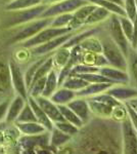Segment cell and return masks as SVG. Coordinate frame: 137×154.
Listing matches in <instances>:
<instances>
[{
    "label": "cell",
    "mask_w": 137,
    "mask_h": 154,
    "mask_svg": "<svg viewBox=\"0 0 137 154\" xmlns=\"http://www.w3.org/2000/svg\"><path fill=\"white\" fill-rule=\"evenodd\" d=\"M48 6V4L41 3L31 8L27 9H19V11H8V16L2 22L3 28H12V27H19L28 22L33 21L41 17L43 11Z\"/></svg>",
    "instance_id": "1"
},
{
    "label": "cell",
    "mask_w": 137,
    "mask_h": 154,
    "mask_svg": "<svg viewBox=\"0 0 137 154\" xmlns=\"http://www.w3.org/2000/svg\"><path fill=\"white\" fill-rule=\"evenodd\" d=\"M51 21L52 18H38L24 25H21V26H19V32L12 35L11 38L7 40L6 44L10 45V44L14 43H21V42L31 38L34 35H36L39 31H41L42 29L49 26Z\"/></svg>",
    "instance_id": "2"
},
{
    "label": "cell",
    "mask_w": 137,
    "mask_h": 154,
    "mask_svg": "<svg viewBox=\"0 0 137 154\" xmlns=\"http://www.w3.org/2000/svg\"><path fill=\"white\" fill-rule=\"evenodd\" d=\"M100 41H101V45H103V51H101V54L106 58L109 65L127 71V66H128L127 57L121 51V48L112 40L111 37L109 38V37L103 38L100 39Z\"/></svg>",
    "instance_id": "3"
},
{
    "label": "cell",
    "mask_w": 137,
    "mask_h": 154,
    "mask_svg": "<svg viewBox=\"0 0 137 154\" xmlns=\"http://www.w3.org/2000/svg\"><path fill=\"white\" fill-rule=\"evenodd\" d=\"M71 31H74L71 27H64V28H55V27L47 26L41 31H39L36 35H34L31 38L27 39L23 42H21V45L25 48H32L34 46L40 45L42 43L51 40L57 36L64 35L66 33H69Z\"/></svg>",
    "instance_id": "4"
},
{
    "label": "cell",
    "mask_w": 137,
    "mask_h": 154,
    "mask_svg": "<svg viewBox=\"0 0 137 154\" xmlns=\"http://www.w3.org/2000/svg\"><path fill=\"white\" fill-rule=\"evenodd\" d=\"M86 3H89L87 0H61L55 3L48 4L40 18H53L61 14L74 12L76 9Z\"/></svg>",
    "instance_id": "5"
},
{
    "label": "cell",
    "mask_w": 137,
    "mask_h": 154,
    "mask_svg": "<svg viewBox=\"0 0 137 154\" xmlns=\"http://www.w3.org/2000/svg\"><path fill=\"white\" fill-rule=\"evenodd\" d=\"M122 150L126 154H137V131L127 116L121 122Z\"/></svg>",
    "instance_id": "6"
},
{
    "label": "cell",
    "mask_w": 137,
    "mask_h": 154,
    "mask_svg": "<svg viewBox=\"0 0 137 154\" xmlns=\"http://www.w3.org/2000/svg\"><path fill=\"white\" fill-rule=\"evenodd\" d=\"M108 21H109L108 29H109V37H111L112 40L121 48V51H123L124 54L127 57L129 54V51H130V48H131L130 42H129L127 37L125 36V34L122 31L118 16H116V14H111V17L108 19Z\"/></svg>",
    "instance_id": "7"
},
{
    "label": "cell",
    "mask_w": 137,
    "mask_h": 154,
    "mask_svg": "<svg viewBox=\"0 0 137 154\" xmlns=\"http://www.w3.org/2000/svg\"><path fill=\"white\" fill-rule=\"evenodd\" d=\"M76 30L74 31H71L69 33H66L64 35L57 36L55 38L51 39V40L45 42V43H42L40 45H37L32 48V54L33 56H45V54H48L52 53V51H55L57 48L63 46L67 41L69 40L72 37V35L75 33Z\"/></svg>",
    "instance_id": "8"
},
{
    "label": "cell",
    "mask_w": 137,
    "mask_h": 154,
    "mask_svg": "<svg viewBox=\"0 0 137 154\" xmlns=\"http://www.w3.org/2000/svg\"><path fill=\"white\" fill-rule=\"evenodd\" d=\"M9 70H10V77H11V85L13 86L19 96L23 97L25 100L28 99V88H27L26 82H25V77L22 73L19 67L13 60H10L8 64Z\"/></svg>",
    "instance_id": "9"
},
{
    "label": "cell",
    "mask_w": 137,
    "mask_h": 154,
    "mask_svg": "<svg viewBox=\"0 0 137 154\" xmlns=\"http://www.w3.org/2000/svg\"><path fill=\"white\" fill-rule=\"evenodd\" d=\"M98 72L114 84H129V75L126 70L106 65L100 67Z\"/></svg>",
    "instance_id": "10"
},
{
    "label": "cell",
    "mask_w": 137,
    "mask_h": 154,
    "mask_svg": "<svg viewBox=\"0 0 137 154\" xmlns=\"http://www.w3.org/2000/svg\"><path fill=\"white\" fill-rule=\"evenodd\" d=\"M67 106L71 108L75 113L78 115V117L83 121L84 125L89 121L91 117V111L89 107L87 98H82V97H75L72 101H70Z\"/></svg>",
    "instance_id": "11"
},
{
    "label": "cell",
    "mask_w": 137,
    "mask_h": 154,
    "mask_svg": "<svg viewBox=\"0 0 137 154\" xmlns=\"http://www.w3.org/2000/svg\"><path fill=\"white\" fill-rule=\"evenodd\" d=\"M106 93L121 103H126L130 99L137 96V88L129 84H113Z\"/></svg>",
    "instance_id": "12"
},
{
    "label": "cell",
    "mask_w": 137,
    "mask_h": 154,
    "mask_svg": "<svg viewBox=\"0 0 137 154\" xmlns=\"http://www.w3.org/2000/svg\"><path fill=\"white\" fill-rule=\"evenodd\" d=\"M35 100L38 103V105L41 107L42 110L45 112V114L49 117V119L52 122H56V121L64 120V118L61 115V111H59L58 107L56 104H54L49 98H45L43 96H39L35 98Z\"/></svg>",
    "instance_id": "13"
},
{
    "label": "cell",
    "mask_w": 137,
    "mask_h": 154,
    "mask_svg": "<svg viewBox=\"0 0 137 154\" xmlns=\"http://www.w3.org/2000/svg\"><path fill=\"white\" fill-rule=\"evenodd\" d=\"M95 7L96 5L93 3H86L84 5L80 6L78 9H76L73 12V19H72L69 27H71L73 30H77L80 27L84 26L86 19L88 18V16L93 11V9Z\"/></svg>",
    "instance_id": "14"
},
{
    "label": "cell",
    "mask_w": 137,
    "mask_h": 154,
    "mask_svg": "<svg viewBox=\"0 0 137 154\" xmlns=\"http://www.w3.org/2000/svg\"><path fill=\"white\" fill-rule=\"evenodd\" d=\"M22 147L26 150H32L36 146H47L49 144V131H46L39 135L27 136L19 140Z\"/></svg>",
    "instance_id": "15"
},
{
    "label": "cell",
    "mask_w": 137,
    "mask_h": 154,
    "mask_svg": "<svg viewBox=\"0 0 137 154\" xmlns=\"http://www.w3.org/2000/svg\"><path fill=\"white\" fill-rule=\"evenodd\" d=\"M27 101H28L29 105L31 106L32 110H33L35 116H36L37 121H38L40 125H43L44 128H46V131H50L52 128H53V126H54L53 122H52L50 119H49V117L46 115L45 112L42 110L41 107L38 105V103H37L36 100H35V98H33V97H31V96H29L28 99H27Z\"/></svg>",
    "instance_id": "16"
},
{
    "label": "cell",
    "mask_w": 137,
    "mask_h": 154,
    "mask_svg": "<svg viewBox=\"0 0 137 154\" xmlns=\"http://www.w3.org/2000/svg\"><path fill=\"white\" fill-rule=\"evenodd\" d=\"M111 82H99V83H89L84 88L76 91V97H82V98H90V97L96 96L98 94L104 93L113 85Z\"/></svg>",
    "instance_id": "17"
},
{
    "label": "cell",
    "mask_w": 137,
    "mask_h": 154,
    "mask_svg": "<svg viewBox=\"0 0 137 154\" xmlns=\"http://www.w3.org/2000/svg\"><path fill=\"white\" fill-rule=\"evenodd\" d=\"M127 72L129 75V85L137 88V49L130 48L127 56Z\"/></svg>",
    "instance_id": "18"
},
{
    "label": "cell",
    "mask_w": 137,
    "mask_h": 154,
    "mask_svg": "<svg viewBox=\"0 0 137 154\" xmlns=\"http://www.w3.org/2000/svg\"><path fill=\"white\" fill-rule=\"evenodd\" d=\"M26 101L27 100H25L23 97L16 96L11 102H9V105H8V108H7L6 115H5V120L7 122L11 123L16 120L19 112H21L23 107L25 106Z\"/></svg>",
    "instance_id": "19"
},
{
    "label": "cell",
    "mask_w": 137,
    "mask_h": 154,
    "mask_svg": "<svg viewBox=\"0 0 137 154\" xmlns=\"http://www.w3.org/2000/svg\"><path fill=\"white\" fill-rule=\"evenodd\" d=\"M76 97V91L72 89L59 86L52 95L49 97V99L56 105H67L70 101H72Z\"/></svg>",
    "instance_id": "20"
},
{
    "label": "cell",
    "mask_w": 137,
    "mask_h": 154,
    "mask_svg": "<svg viewBox=\"0 0 137 154\" xmlns=\"http://www.w3.org/2000/svg\"><path fill=\"white\" fill-rule=\"evenodd\" d=\"M89 107H90V111L92 114H95L96 116L101 118H108L111 117L112 111H113L114 107L104 104L103 102H99L96 100H93L91 98H87Z\"/></svg>",
    "instance_id": "21"
},
{
    "label": "cell",
    "mask_w": 137,
    "mask_h": 154,
    "mask_svg": "<svg viewBox=\"0 0 137 154\" xmlns=\"http://www.w3.org/2000/svg\"><path fill=\"white\" fill-rule=\"evenodd\" d=\"M81 63L90 66L99 67V68L103 66L109 65L103 54L92 53V51H83V54H82L81 57Z\"/></svg>",
    "instance_id": "22"
},
{
    "label": "cell",
    "mask_w": 137,
    "mask_h": 154,
    "mask_svg": "<svg viewBox=\"0 0 137 154\" xmlns=\"http://www.w3.org/2000/svg\"><path fill=\"white\" fill-rule=\"evenodd\" d=\"M16 125L22 134L27 136L39 135L46 131V128L37 121H31V122H16Z\"/></svg>",
    "instance_id": "23"
},
{
    "label": "cell",
    "mask_w": 137,
    "mask_h": 154,
    "mask_svg": "<svg viewBox=\"0 0 137 154\" xmlns=\"http://www.w3.org/2000/svg\"><path fill=\"white\" fill-rule=\"evenodd\" d=\"M111 12L106 11V8L101 6H97L93 9V11L88 16V18L86 19L84 26H89V25H96L101 22L106 21L109 17H111Z\"/></svg>",
    "instance_id": "24"
},
{
    "label": "cell",
    "mask_w": 137,
    "mask_h": 154,
    "mask_svg": "<svg viewBox=\"0 0 137 154\" xmlns=\"http://www.w3.org/2000/svg\"><path fill=\"white\" fill-rule=\"evenodd\" d=\"M58 88V79H57V72L55 69L52 68L46 76L45 86L41 96L49 98L56 89Z\"/></svg>",
    "instance_id": "25"
},
{
    "label": "cell",
    "mask_w": 137,
    "mask_h": 154,
    "mask_svg": "<svg viewBox=\"0 0 137 154\" xmlns=\"http://www.w3.org/2000/svg\"><path fill=\"white\" fill-rule=\"evenodd\" d=\"M70 53L71 48H67L64 46H61L55 51V53L52 56V64H53V69L55 70H61L63 67L66 65L67 62L70 58Z\"/></svg>",
    "instance_id": "26"
},
{
    "label": "cell",
    "mask_w": 137,
    "mask_h": 154,
    "mask_svg": "<svg viewBox=\"0 0 137 154\" xmlns=\"http://www.w3.org/2000/svg\"><path fill=\"white\" fill-rule=\"evenodd\" d=\"M98 32H99V28H96L95 27V28H92V29H87L79 34L74 33L71 38H70L63 46L67 48H73V46L77 45V44H80L84 39L87 38V37H89L91 35H96Z\"/></svg>",
    "instance_id": "27"
},
{
    "label": "cell",
    "mask_w": 137,
    "mask_h": 154,
    "mask_svg": "<svg viewBox=\"0 0 137 154\" xmlns=\"http://www.w3.org/2000/svg\"><path fill=\"white\" fill-rule=\"evenodd\" d=\"M71 139V136L67 135L61 131H59L58 128H56L55 126H53V128L50 131V135H49V144L52 147L58 148L68 143Z\"/></svg>",
    "instance_id": "28"
},
{
    "label": "cell",
    "mask_w": 137,
    "mask_h": 154,
    "mask_svg": "<svg viewBox=\"0 0 137 154\" xmlns=\"http://www.w3.org/2000/svg\"><path fill=\"white\" fill-rule=\"evenodd\" d=\"M11 88V77L9 66L0 62V93H6Z\"/></svg>",
    "instance_id": "29"
},
{
    "label": "cell",
    "mask_w": 137,
    "mask_h": 154,
    "mask_svg": "<svg viewBox=\"0 0 137 154\" xmlns=\"http://www.w3.org/2000/svg\"><path fill=\"white\" fill-rule=\"evenodd\" d=\"M87 84H89V83L84 80V79H82L81 77L75 75V74H71V75H69L63 81L61 86L72 89V91H80V89L85 88Z\"/></svg>",
    "instance_id": "30"
},
{
    "label": "cell",
    "mask_w": 137,
    "mask_h": 154,
    "mask_svg": "<svg viewBox=\"0 0 137 154\" xmlns=\"http://www.w3.org/2000/svg\"><path fill=\"white\" fill-rule=\"evenodd\" d=\"M89 3H93L97 6H101L109 11L112 14H116V16H126L125 11H124L123 6L118 5V4L114 3V2L108 1V0H87Z\"/></svg>",
    "instance_id": "31"
},
{
    "label": "cell",
    "mask_w": 137,
    "mask_h": 154,
    "mask_svg": "<svg viewBox=\"0 0 137 154\" xmlns=\"http://www.w3.org/2000/svg\"><path fill=\"white\" fill-rule=\"evenodd\" d=\"M79 45L81 46L83 51H92V53H98L101 54L103 51V45L99 38H97L95 35H91L84 39Z\"/></svg>",
    "instance_id": "32"
},
{
    "label": "cell",
    "mask_w": 137,
    "mask_h": 154,
    "mask_svg": "<svg viewBox=\"0 0 137 154\" xmlns=\"http://www.w3.org/2000/svg\"><path fill=\"white\" fill-rule=\"evenodd\" d=\"M57 107H58L59 111H61V115H63V117L64 118V120L73 123L74 125H76L77 128H83L84 126L83 121L78 117V115H77L71 108H69L67 105H57Z\"/></svg>",
    "instance_id": "33"
},
{
    "label": "cell",
    "mask_w": 137,
    "mask_h": 154,
    "mask_svg": "<svg viewBox=\"0 0 137 154\" xmlns=\"http://www.w3.org/2000/svg\"><path fill=\"white\" fill-rule=\"evenodd\" d=\"M42 3V0H11L5 6L6 11H19V9L31 8Z\"/></svg>",
    "instance_id": "34"
},
{
    "label": "cell",
    "mask_w": 137,
    "mask_h": 154,
    "mask_svg": "<svg viewBox=\"0 0 137 154\" xmlns=\"http://www.w3.org/2000/svg\"><path fill=\"white\" fill-rule=\"evenodd\" d=\"M16 121V122H31V121H37L36 116H35L31 106L29 105L28 101H26L25 106L23 107L21 112H19ZM16 121H14V122H16ZM37 122H38V121H37Z\"/></svg>",
    "instance_id": "35"
},
{
    "label": "cell",
    "mask_w": 137,
    "mask_h": 154,
    "mask_svg": "<svg viewBox=\"0 0 137 154\" xmlns=\"http://www.w3.org/2000/svg\"><path fill=\"white\" fill-rule=\"evenodd\" d=\"M53 125L55 126L56 128H58L59 131H61L63 133L67 134V135L74 137L76 136L77 134H79V131L80 128H77L76 125H74L73 123L69 122L67 120H61V121H56V122L53 123Z\"/></svg>",
    "instance_id": "36"
},
{
    "label": "cell",
    "mask_w": 137,
    "mask_h": 154,
    "mask_svg": "<svg viewBox=\"0 0 137 154\" xmlns=\"http://www.w3.org/2000/svg\"><path fill=\"white\" fill-rule=\"evenodd\" d=\"M73 19V12L70 14H61L58 16H55L52 18V21L49 26L55 27V28H64V27H69Z\"/></svg>",
    "instance_id": "37"
},
{
    "label": "cell",
    "mask_w": 137,
    "mask_h": 154,
    "mask_svg": "<svg viewBox=\"0 0 137 154\" xmlns=\"http://www.w3.org/2000/svg\"><path fill=\"white\" fill-rule=\"evenodd\" d=\"M49 56H47V54H45V56H42V58L40 60H38L37 62H35V63L33 64V65H31L29 67V69L27 70L26 74L24 75L25 77V82H26V85H27V88H29L30 84H31L32 82V79H33V77L35 75V73H36L37 69L40 67V65L42 63H43L45 60L48 58Z\"/></svg>",
    "instance_id": "38"
},
{
    "label": "cell",
    "mask_w": 137,
    "mask_h": 154,
    "mask_svg": "<svg viewBox=\"0 0 137 154\" xmlns=\"http://www.w3.org/2000/svg\"><path fill=\"white\" fill-rule=\"evenodd\" d=\"M71 75V74H70ZM75 75L81 77L88 83H99V82H111L108 78L101 75L99 72H93V73H84V74H75ZM112 83V82H111Z\"/></svg>",
    "instance_id": "39"
},
{
    "label": "cell",
    "mask_w": 137,
    "mask_h": 154,
    "mask_svg": "<svg viewBox=\"0 0 137 154\" xmlns=\"http://www.w3.org/2000/svg\"><path fill=\"white\" fill-rule=\"evenodd\" d=\"M118 19H119V22H120L122 31H123V33L125 34L127 39L130 42L132 31H133V21H131V20L129 18H127L126 16H120V17L118 16Z\"/></svg>",
    "instance_id": "40"
},
{
    "label": "cell",
    "mask_w": 137,
    "mask_h": 154,
    "mask_svg": "<svg viewBox=\"0 0 137 154\" xmlns=\"http://www.w3.org/2000/svg\"><path fill=\"white\" fill-rule=\"evenodd\" d=\"M127 116H128V113H127L125 103H121L120 105L115 106L111 114V117L118 122H122L124 119L127 118Z\"/></svg>",
    "instance_id": "41"
},
{
    "label": "cell",
    "mask_w": 137,
    "mask_h": 154,
    "mask_svg": "<svg viewBox=\"0 0 137 154\" xmlns=\"http://www.w3.org/2000/svg\"><path fill=\"white\" fill-rule=\"evenodd\" d=\"M123 8L127 18L134 21V19L137 17V5L135 0H124Z\"/></svg>",
    "instance_id": "42"
},
{
    "label": "cell",
    "mask_w": 137,
    "mask_h": 154,
    "mask_svg": "<svg viewBox=\"0 0 137 154\" xmlns=\"http://www.w3.org/2000/svg\"><path fill=\"white\" fill-rule=\"evenodd\" d=\"M125 106L127 109V113H128V118L130 119L132 125H133V128H135V131H137V111L126 103H125Z\"/></svg>",
    "instance_id": "43"
},
{
    "label": "cell",
    "mask_w": 137,
    "mask_h": 154,
    "mask_svg": "<svg viewBox=\"0 0 137 154\" xmlns=\"http://www.w3.org/2000/svg\"><path fill=\"white\" fill-rule=\"evenodd\" d=\"M130 46L132 48H137V17L133 21V31L130 39Z\"/></svg>",
    "instance_id": "44"
},
{
    "label": "cell",
    "mask_w": 137,
    "mask_h": 154,
    "mask_svg": "<svg viewBox=\"0 0 137 154\" xmlns=\"http://www.w3.org/2000/svg\"><path fill=\"white\" fill-rule=\"evenodd\" d=\"M8 105H9V101L8 100H5L4 102H2V103H0V121L5 117Z\"/></svg>",
    "instance_id": "45"
},
{
    "label": "cell",
    "mask_w": 137,
    "mask_h": 154,
    "mask_svg": "<svg viewBox=\"0 0 137 154\" xmlns=\"http://www.w3.org/2000/svg\"><path fill=\"white\" fill-rule=\"evenodd\" d=\"M126 104H128L129 106H131L132 108H134L135 110H137V96L134 97V98L130 99L129 101H127Z\"/></svg>",
    "instance_id": "46"
},
{
    "label": "cell",
    "mask_w": 137,
    "mask_h": 154,
    "mask_svg": "<svg viewBox=\"0 0 137 154\" xmlns=\"http://www.w3.org/2000/svg\"><path fill=\"white\" fill-rule=\"evenodd\" d=\"M61 1V0H42V3H45V4H52V3H55V2Z\"/></svg>",
    "instance_id": "47"
},
{
    "label": "cell",
    "mask_w": 137,
    "mask_h": 154,
    "mask_svg": "<svg viewBox=\"0 0 137 154\" xmlns=\"http://www.w3.org/2000/svg\"><path fill=\"white\" fill-rule=\"evenodd\" d=\"M108 1L114 2V3L118 4V5H121V6H123V4H124V0H108Z\"/></svg>",
    "instance_id": "48"
},
{
    "label": "cell",
    "mask_w": 137,
    "mask_h": 154,
    "mask_svg": "<svg viewBox=\"0 0 137 154\" xmlns=\"http://www.w3.org/2000/svg\"><path fill=\"white\" fill-rule=\"evenodd\" d=\"M135 2H136V5H137V0H135Z\"/></svg>",
    "instance_id": "49"
},
{
    "label": "cell",
    "mask_w": 137,
    "mask_h": 154,
    "mask_svg": "<svg viewBox=\"0 0 137 154\" xmlns=\"http://www.w3.org/2000/svg\"><path fill=\"white\" fill-rule=\"evenodd\" d=\"M136 111H137V110H136Z\"/></svg>",
    "instance_id": "50"
}]
</instances>
